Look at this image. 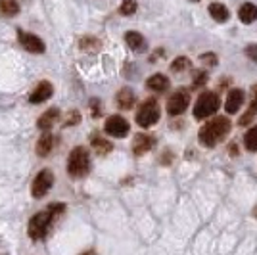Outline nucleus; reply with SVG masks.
Here are the masks:
<instances>
[{
	"label": "nucleus",
	"mask_w": 257,
	"mask_h": 255,
	"mask_svg": "<svg viewBox=\"0 0 257 255\" xmlns=\"http://www.w3.org/2000/svg\"><path fill=\"white\" fill-rule=\"evenodd\" d=\"M228 133H230V119L228 117H213L200 129L198 140L205 148H215L219 142H223L228 137Z\"/></svg>",
	"instance_id": "1"
},
{
	"label": "nucleus",
	"mask_w": 257,
	"mask_h": 255,
	"mask_svg": "<svg viewBox=\"0 0 257 255\" xmlns=\"http://www.w3.org/2000/svg\"><path fill=\"white\" fill-rule=\"evenodd\" d=\"M90 171V154L83 146H77L71 150L69 158H67V173L73 179H83Z\"/></svg>",
	"instance_id": "2"
},
{
	"label": "nucleus",
	"mask_w": 257,
	"mask_h": 255,
	"mask_svg": "<svg viewBox=\"0 0 257 255\" xmlns=\"http://www.w3.org/2000/svg\"><path fill=\"white\" fill-rule=\"evenodd\" d=\"M219 106H221V100H219L217 92L205 90V92L200 94L198 102H196V106H194V119L202 121V119H205V117H211L213 113H217Z\"/></svg>",
	"instance_id": "3"
},
{
	"label": "nucleus",
	"mask_w": 257,
	"mask_h": 255,
	"mask_svg": "<svg viewBox=\"0 0 257 255\" xmlns=\"http://www.w3.org/2000/svg\"><path fill=\"white\" fill-rule=\"evenodd\" d=\"M160 113H161V109L156 98L144 100V102L140 104L139 111H137V123H139V127L148 129V127H152V125H156V123L160 121Z\"/></svg>",
	"instance_id": "4"
},
{
	"label": "nucleus",
	"mask_w": 257,
	"mask_h": 255,
	"mask_svg": "<svg viewBox=\"0 0 257 255\" xmlns=\"http://www.w3.org/2000/svg\"><path fill=\"white\" fill-rule=\"evenodd\" d=\"M54 219L48 211H41L37 215H33L29 226H27V234L31 240H44L46 234L50 232V226H52Z\"/></svg>",
	"instance_id": "5"
},
{
	"label": "nucleus",
	"mask_w": 257,
	"mask_h": 255,
	"mask_svg": "<svg viewBox=\"0 0 257 255\" xmlns=\"http://www.w3.org/2000/svg\"><path fill=\"white\" fill-rule=\"evenodd\" d=\"M52 184H54V173L50 169H43L35 177V181L31 184L33 198H37V200L44 198L48 194V190L52 188Z\"/></svg>",
	"instance_id": "6"
},
{
	"label": "nucleus",
	"mask_w": 257,
	"mask_h": 255,
	"mask_svg": "<svg viewBox=\"0 0 257 255\" xmlns=\"http://www.w3.org/2000/svg\"><path fill=\"white\" fill-rule=\"evenodd\" d=\"M190 106V90H186V88H179L175 94L169 98V102H167V111H169V115H182L186 109Z\"/></svg>",
	"instance_id": "7"
},
{
	"label": "nucleus",
	"mask_w": 257,
	"mask_h": 255,
	"mask_svg": "<svg viewBox=\"0 0 257 255\" xmlns=\"http://www.w3.org/2000/svg\"><path fill=\"white\" fill-rule=\"evenodd\" d=\"M104 131H106L109 137L113 139H125L131 131V125L125 117L121 115H111L106 119V125H104Z\"/></svg>",
	"instance_id": "8"
},
{
	"label": "nucleus",
	"mask_w": 257,
	"mask_h": 255,
	"mask_svg": "<svg viewBox=\"0 0 257 255\" xmlns=\"http://www.w3.org/2000/svg\"><path fill=\"white\" fill-rule=\"evenodd\" d=\"M20 44L31 54H44V50H46L43 39L37 37V35H33V33L20 31Z\"/></svg>",
	"instance_id": "9"
},
{
	"label": "nucleus",
	"mask_w": 257,
	"mask_h": 255,
	"mask_svg": "<svg viewBox=\"0 0 257 255\" xmlns=\"http://www.w3.org/2000/svg\"><path fill=\"white\" fill-rule=\"evenodd\" d=\"M154 144H156V139L152 135L139 133L133 140V152H135V156H144V154H148L154 148Z\"/></svg>",
	"instance_id": "10"
},
{
	"label": "nucleus",
	"mask_w": 257,
	"mask_h": 255,
	"mask_svg": "<svg viewBox=\"0 0 257 255\" xmlns=\"http://www.w3.org/2000/svg\"><path fill=\"white\" fill-rule=\"evenodd\" d=\"M54 94V86L52 83H48V81H41L39 85L35 86V90L31 92V96H29V102L31 104H43V102H46L50 96Z\"/></svg>",
	"instance_id": "11"
},
{
	"label": "nucleus",
	"mask_w": 257,
	"mask_h": 255,
	"mask_svg": "<svg viewBox=\"0 0 257 255\" xmlns=\"http://www.w3.org/2000/svg\"><path fill=\"white\" fill-rule=\"evenodd\" d=\"M58 121H60V109H58V107H50V109H46L43 115L39 117L37 127L44 133V131H50Z\"/></svg>",
	"instance_id": "12"
},
{
	"label": "nucleus",
	"mask_w": 257,
	"mask_h": 255,
	"mask_svg": "<svg viewBox=\"0 0 257 255\" xmlns=\"http://www.w3.org/2000/svg\"><path fill=\"white\" fill-rule=\"evenodd\" d=\"M244 104V90L240 88H232L228 96H226V102H225V109L226 113H236L240 107Z\"/></svg>",
	"instance_id": "13"
},
{
	"label": "nucleus",
	"mask_w": 257,
	"mask_h": 255,
	"mask_svg": "<svg viewBox=\"0 0 257 255\" xmlns=\"http://www.w3.org/2000/svg\"><path fill=\"white\" fill-rule=\"evenodd\" d=\"M52 148H54V137L50 131H44L43 135H41V139L37 142V156L39 158H46V156H50L52 154Z\"/></svg>",
	"instance_id": "14"
},
{
	"label": "nucleus",
	"mask_w": 257,
	"mask_h": 255,
	"mask_svg": "<svg viewBox=\"0 0 257 255\" xmlns=\"http://www.w3.org/2000/svg\"><path fill=\"white\" fill-rule=\"evenodd\" d=\"M125 43H127L128 48L135 50V52H144V50H146V41H144V37H142L139 31L125 33Z\"/></svg>",
	"instance_id": "15"
},
{
	"label": "nucleus",
	"mask_w": 257,
	"mask_h": 255,
	"mask_svg": "<svg viewBox=\"0 0 257 255\" xmlns=\"http://www.w3.org/2000/svg\"><path fill=\"white\" fill-rule=\"evenodd\" d=\"M115 102H117V106L121 109H131V107L135 106V102H137V98H135V92L131 90V88H121L115 96Z\"/></svg>",
	"instance_id": "16"
},
{
	"label": "nucleus",
	"mask_w": 257,
	"mask_h": 255,
	"mask_svg": "<svg viewBox=\"0 0 257 255\" xmlns=\"http://www.w3.org/2000/svg\"><path fill=\"white\" fill-rule=\"evenodd\" d=\"M209 16L213 18L215 22L225 23V22H228V18H230V12H228V8H226L225 4H221V2H211V4H209Z\"/></svg>",
	"instance_id": "17"
},
{
	"label": "nucleus",
	"mask_w": 257,
	"mask_h": 255,
	"mask_svg": "<svg viewBox=\"0 0 257 255\" xmlns=\"http://www.w3.org/2000/svg\"><path fill=\"white\" fill-rule=\"evenodd\" d=\"M238 18H240V22L246 23V25L253 23L257 20V6L255 4H251V2L242 4L240 10H238Z\"/></svg>",
	"instance_id": "18"
},
{
	"label": "nucleus",
	"mask_w": 257,
	"mask_h": 255,
	"mask_svg": "<svg viewBox=\"0 0 257 255\" xmlns=\"http://www.w3.org/2000/svg\"><path fill=\"white\" fill-rule=\"evenodd\" d=\"M146 86H148L150 90H154V92H165V90L169 88V79H167L165 75L156 73L146 81Z\"/></svg>",
	"instance_id": "19"
},
{
	"label": "nucleus",
	"mask_w": 257,
	"mask_h": 255,
	"mask_svg": "<svg viewBox=\"0 0 257 255\" xmlns=\"http://www.w3.org/2000/svg\"><path fill=\"white\" fill-rule=\"evenodd\" d=\"M90 144H92V148H94L98 156H106V154H109L113 150V144L107 139H104V137H100V135H92L90 137Z\"/></svg>",
	"instance_id": "20"
},
{
	"label": "nucleus",
	"mask_w": 257,
	"mask_h": 255,
	"mask_svg": "<svg viewBox=\"0 0 257 255\" xmlns=\"http://www.w3.org/2000/svg\"><path fill=\"white\" fill-rule=\"evenodd\" d=\"M20 14V4L16 0H0V16L14 18Z\"/></svg>",
	"instance_id": "21"
},
{
	"label": "nucleus",
	"mask_w": 257,
	"mask_h": 255,
	"mask_svg": "<svg viewBox=\"0 0 257 255\" xmlns=\"http://www.w3.org/2000/svg\"><path fill=\"white\" fill-rule=\"evenodd\" d=\"M79 46H81V50H83V52L94 54L102 48V43L98 41L96 37H83V39L79 41Z\"/></svg>",
	"instance_id": "22"
},
{
	"label": "nucleus",
	"mask_w": 257,
	"mask_h": 255,
	"mask_svg": "<svg viewBox=\"0 0 257 255\" xmlns=\"http://www.w3.org/2000/svg\"><path fill=\"white\" fill-rule=\"evenodd\" d=\"M244 146H246L247 152H257V125L251 127L244 135Z\"/></svg>",
	"instance_id": "23"
},
{
	"label": "nucleus",
	"mask_w": 257,
	"mask_h": 255,
	"mask_svg": "<svg viewBox=\"0 0 257 255\" xmlns=\"http://www.w3.org/2000/svg\"><path fill=\"white\" fill-rule=\"evenodd\" d=\"M190 67H192L190 60H188L186 56H179V58L171 64V71L173 73H184V71H188Z\"/></svg>",
	"instance_id": "24"
},
{
	"label": "nucleus",
	"mask_w": 257,
	"mask_h": 255,
	"mask_svg": "<svg viewBox=\"0 0 257 255\" xmlns=\"http://www.w3.org/2000/svg\"><path fill=\"white\" fill-rule=\"evenodd\" d=\"M257 115V100H253L251 98V104H249V107H247V111L244 113V115L240 117V121H238V125H242V127H246L247 123L253 119V117Z\"/></svg>",
	"instance_id": "25"
},
{
	"label": "nucleus",
	"mask_w": 257,
	"mask_h": 255,
	"mask_svg": "<svg viewBox=\"0 0 257 255\" xmlns=\"http://www.w3.org/2000/svg\"><path fill=\"white\" fill-rule=\"evenodd\" d=\"M207 79H209V75H207V71H204V69L194 71V83H192L194 88H202V86H205Z\"/></svg>",
	"instance_id": "26"
},
{
	"label": "nucleus",
	"mask_w": 257,
	"mask_h": 255,
	"mask_svg": "<svg viewBox=\"0 0 257 255\" xmlns=\"http://www.w3.org/2000/svg\"><path fill=\"white\" fill-rule=\"evenodd\" d=\"M137 12V0H123L121 8H119V14L121 16H133Z\"/></svg>",
	"instance_id": "27"
},
{
	"label": "nucleus",
	"mask_w": 257,
	"mask_h": 255,
	"mask_svg": "<svg viewBox=\"0 0 257 255\" xmlns=\"http://www.w3.org/2000/svg\"><path fill=\"white\" fill-rule=\"evenodd\" d=\"M46 211L52 215V219L56 221L60 215H64V211H65V205L64 203H52V205H48V209Z\"/></svg>",
	"instance_id": "28"
},
{
	"label": "nucleus",
	"mask_w": 257,
	"mask_h": 255,
	"mask_svg": "<svg viewBox=\"0 0 257 255\" xmlns=\"http://www.w3.org/2000/svg\"><path fill=\"white\" fill-rule=\"evenodd\" d=\"M200 62H202L205 67H213V65H217V56H215L213 52H205L200 56Z\"/></svg>",
	"instance_id": "29"
},
{
	"label": "nucleus",
	"mask_w": 257,
	"mask_h": 255,
	"mask_svg": "<svg viewBox=\"0 0 257 255\" xmlns=\"http://www.w3.org/2000/svg\"><path fill=\"white\" fill-rule=\"evenodd\" d=\"M79 121H81V113L73 109V111H69V113H67V119L64 121V125L65 127H71V125H77Z\"/></svg>",
	"instance_id": "30"
},
{
	"label": "nucleus",
	"mask_w": 257,
	"mask_h": 255,
	"mask_svg": "<svg viewBox=\"0 0 257 255\" xmlns=\"http://www.w3.org/2000/svg\"><path fill=\"white\" fill-rule=\"evenodd\" d=\"M246 56L249 60L257 62V44H247L246 46Z\"/></svg>",
	"instance_id": "31"
},
{
	"label": "nucleus",
	"mask_w": 257,
	"mask_h": 255,
	"mask_svg": "<svg viewBox=\"0 0 257 255\" xmlns=\"http://www.w3.org/2000/svg\"><path fill=\"white\" fill-rule=\"evenodd\" d=\"M100 109H102V106H100V100H90V113H92V117H98L100 115Z\"/></svg>",
	"instance_id": "32"
},
{
	"label": "nucleus",
	"mask_w": 257,
	"mask_h": 255,
	"mask_svg": "<svg viewBox=\"0 0 257 255\" xmlns=\"http://www.w3.org/2000/svg\"><path fill=\"white\" fill-rule=\"evenodd\" d=\"M251 98H253V100H257V85L251 86Z\"/></svg>",
	"instance_id": "33"
},
{
	"label": "nucleus",
	"mask_w": 257,
	"mask_h": 255,
	"mask_svg": "<svg viewBox=\"0 0 257 255\" xmlns=\"http://www.w3.org/2000/svg\"><path fill=\"white\" fill-rule=\"evenodd\" d=\"M81 255H94V251H85V253H81Z\"/></svg>",
	"instance_id": "34"
},
{
	"label": "nucleus",
	"mask_w": 257,
	"mask_h": 255,
	"mask_svg": "<svg viewBox=\"0 0 257 255\" xmlns=\"http://www.w3.org/2000/svg\"><path fill=\"white\" fill-rule=\"evenodd\" d=\"M192 2H198V0H192Z\"/></svg>",
	"instance_id": "35"
}]
</instances>
